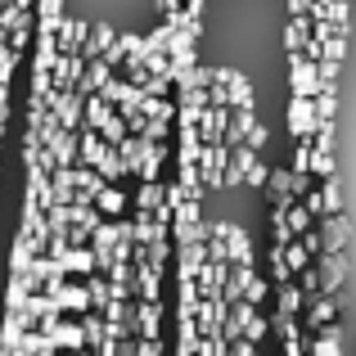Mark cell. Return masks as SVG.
<instances>
[{"label":"cell","mask_w":356,"mask_h":356,"mask_svg":"<svg viewBox=\"0 0 356 356\" xmlns=\"http://www.w3.org/2000/svg\"><path fill=\"white\" fill-rule=\"evenodd\" d=\"M289 127H293V136L312 140L316 136V99L293 95V104H289Z\"/></svg>","instance_id":"obj_1"},{"label":"cell","mask_w":356,"mask_h":356,"mask_svg":"<svg viewBox=\"0 0 356 356\" xmlns=\"http://www.w3.org/2000/svg\"><path fill=\"white\" fill-rule=\"evenodd\" d=\"M289 5H293L298 14H307V9H312V0H289Z\"/></svg>","instance_id":"obj_12"},{"label":"cell","mask_w":356,"mask_h":356,"mask_svg":"<svg viewBox=\"0 0 356 356\" xmlns=\"http://www.w3.org/2000/svg\"><path fill=\"white\" fill-rule=\"evenodd\" d=\"M284 41H289V50H298V45H307V23H302V18H298V23L289 27V36H284Z\"/></svg>","instance_id":"obj_11"},{"label":"cell","mask_w":356,"mask_h":356,"mask_svg":"<svg viewBox=\"0 0 356 356\" xmlns=\"http://www.w3.org/2000/svg\"><path fill=\"white\" fill-rule=\"evenodd\" d=\"M284 261H289V270H298V275H307V270H312V252H307V243H302V239L284 243Z\"/></svg>","instance_id":"obj_6"},{"label":"cell","mask_w":356,"mask_h":356,"mask_svg":"<svg viewBox=\"0 0 356 356\" xmlns=\"http://www.w3.org/2000/svg\"><path fill=\"white\" fill-rule=\"evenodd\" d=\"M339 208H343V194H339V181H325V190H321V217H339Z\"/></svg>","instance_id":"obj_7"},{"label":"cell","mask_w":356,"mask_h":356,"mask_svg":"<svg viewBox=\"0 0 356 356\" xmlns=\"http://www.w3.org/2000/svg\"><path fill=\"white\" fill-rule=\"evenodd\" d=\"M312 356H343V348H339V334H334V330H325L321 339H312Z\"/></svg>","instance_id":"obj_9"},{"label":"cell","mask_w":356,"mask_h":356,"mask_svg":"<svg viewBox=\"0 0 356 356\" xmlns=\"http://www.w3.org/2000/svg\"><path fill=\"white\" fill-rule=\"evenodd\" d=\"M343 239H348V221H343V217H325L321 252H343Z\"/></svg>","instance_id":"obj_5"},{"label":"cell","mask_w":356,"mask_h":356,"mask_svg":"<svg viewBox=\"0 0 356 356\" xmlns=\"http://www.w3.org/2000/svg\"><path fill=\"white\" fill-rule=\"evenodd\" d=\"M261 334H266V321H261V316L252 312V321L243 325V339H248V343H261Z\"/></svg>","instance_id":"obj_10"},{"label":"cell","mask_w":356,"mask_h":356,"mask_svg":"<svg viewBox=\"0 0 356 356\" xmlns=\"http://www.w3.org/2000/svg\"><path fill=\"white\" fill-rule=\"evenodd\" d=\"M334 312H339V307H334L330 293L307 298V325H312V330H330V325H334Z\"/></svg>","instance_id":"obj_4"},{"label":"cell","mask_w":356,"mask_h":356,"mask_svg":"<svg viewBox=\"0 0 356 356\" xmlns=\"http://www.w3.org/2000/svg\"><path fill=\"white\" fill-rule=\"evenodd\" d=\"M0 9H5V0H0Z\"/></svg>","instance_id":"obj_13"},{"label":"cell","mask_w":356,"mask_h":356,"mask_svg":"<svg viewBox=\"0 0 356 356\" xmlns=\"http://www.w3.org/2000/svg\"><path fill=\"white\" fill-rule=\"evenodd\" d=\"M316 275H321V293H339V284H343V257L339 252H321V270H316Z\"/></svg>","instance_id":"obj_3"},{"label":"cell","mask_w":356,"mask_h":356,"mask_svg":"<svg viewBox=\"0 0 356 356\" xmlns=\"http://www.w3.org/2000/svg\"><path fill=\"white\" fill-rule=\"evenodd\" d=\"M275 298H280V312H284V321L302 307V289L298 284H275Z\"/></svg>","instance_id":"obj_8"},{"label":"cell","mask_w":356,"mask_h":356,"mask_svg":"<svg viewBox=\"0 0 356 356\" xmlns=\"http://www.w3.org/2000/svg\"><path fill=\"white\" fill-rule=\"evenodd\" d=\"M321 72H316V63H307V59H293V95H302V99H316L321 95Z\"/></svg>","instance_id":"obj_2"}]
</instances>
